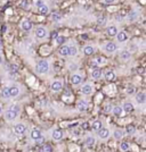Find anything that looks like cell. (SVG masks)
I'll use <instances>...</instances> for the list:
<instances>
[{
    "label": "cell",
    "mask_w": 146,
    "mask_h": 152,
    "mask_svg": "<svg viewBox=\"0 0 146 152\" xmlns=\"http://www.w3.org/2000/svg\"><path fill=\"white\" fill-rule=\"evenodd\" d=\"M35 71L38 74L40 75H43V74H47L49 72V61L46 60V59H41L38 61L37 66H35Z\"/></svg>",
    "instance_id": "obj_1"
},
{
    "label": "cell",
    "mask_w": 146,
    "mask_h": 152,
    "mask_svg": "<svg viewBox=\"0 0 146 152\" xmlns=\"http://www.w3.org/2000/svg\"><path fill=\"white\" fill-rule=\"evenodd\" d=\"M30 137H31V140H32L33 142H35V143H41V142H43V140H45V137H43L41 131L38 130V128H33V130L31 131Z\"/></svg>",
    "instance_id": "obj_2"
},
{
    "label": "cell",
    "mask_w": 146,
    "mask_h": 152,
    "mask_svg": "<svg viewBox=\"0 0 146 152\" xmlns=\"http://www.w3.org/2000/svg\"><path fill=\"white\" fill-rule=\"evenodd\" d=\"M2 114H3V117H5V119H6L7 122H14V120L19 116L18 112H16V111H14V110H11V109H8V108H7V110H6L5 112H2Z\"/></svg>",
    "instance_id": "obj_3"
},
{
    "label": "cell",
    "mask_w": 146,
    "mask_h": 152,
    "mask_svg": "<svg viewBox=\"0 0 146 152\" xmlns=\"http://www.w3.org/2000/svg\"><path fill=\"white\" fill-rule=\"evenodd\" d=\"M14 133L16 134V135H18V136H21V135H24L26 132H27V126L25 125V124H23V123H18V124H16L15 126H14Z\"/></svg>",
    "instance_id": "obj_4"
},
{
    "label": "cell",
    "mask_w": 146,
    "mask_h": 152,
    "mask_svg": "<svg viewBox=\"0 0 146 152\" xmlns=\"http://www.w3.org/2000/svg\"><path fill=\"white\" fill-rule=\"evenodd\" d=\"M103 50L106 54H113V52H115L118 50V46H117V43H114L112 41H109L103 46Z\"/></svg>",
    "instance_id": "obj_5"
},
{
    "label": "cell",
    "mask_w": 146,
    "mask_h": 152,
    "mask_svg": "<svg viewBox=\"0 0 146 152\" xmlns=\"http://www.w3.org/2000/svg\"><path fill=\"white\" fill-rule=\"evenodd\" d=\"M63 136H64V134H63V131H62V130H59V128H55V130L51 131L50 137H51L53 141L58 142V141H61V140L63 139Z\"/></svg>",
    "instance_id": "obj_6"
},
{
    "label": "cell",
    "mask_w": 146,
    "mask_h": 152,
    "mask_svg": "<svg viewBox=\"0 0 146 152\" xmlns=\"http://www.w3.org/2000/svg\"><path fill=\"white\" fill-rule=\"evenodd\" d=\"M47 35H48V31H47L46 27H43V26H38L37 27V30H35V38L42 40V39H46Z\"/></svg>",
    "instance_id": "obj_7"
},
{
    "label": "cell",
    "mask_w": 146,
    "mask_h": 152,
    "mask_svg": "<svg viewBox=\"0 0 146 152\" xmlns=\"http://www.w3.org/2000/svg\"><path fill=\"white\" fill-rule=\"evenodd\" d=\"M97 136L99 137V140H102V141H106V140L110 137V131H109V128L101 127V128L97 131Z\"/></svg>",
    "instance_id": "obj_8"
},
{
    "label": "cell",
    "mask_w": 146,
    "mask_h": 152,
    "mask_svg": "<svg viewBox=\"0 0 146 152\" xmlns=\"http://www.w3.org/2000/svg\"><path fill=\"white\" fill-rule=\"evenodd\" d=\"M81 93L83 95H91L94 93V86H93V84H90V83L85 84L81 87Z\"/></svg>",
    "instance_id": "obj_9"
},
{
    "label": "cell",
    "mask_w": 146,
    "mask_h": 152,
    "mask_svg": "<svg viewBox=\"0 0 146 152\" xmlns=\"http://www.w3.org/2000/svg\"><path fill=\"white\" fill-rule=\"evenodd\" d=\"M115 36H117V41H118V42H120V43L127 42V41H128V39H129L128 33H127V32H125V31H120V32H118Z\"/></svg>",
    "instance_id": "obj_10"
},
{
    "label": "cell",
    "mask_w": 146,
    "mask_h": 152,
    "mask_svg": "<svg viewBox=\"0 0 146 152\" xmlns=\"http://www.w3.org/2000/svg\"><path fill=\"white\" fill-rule=\"evenodd\" d=\"M63 89V83L62 81H53L50 84V90L53 92H59Z\"/></svg>",
    "instance_id": "obj_11"
},
{
    "label": "cell",
    "mask_w": 146,
    "mask_h": 152,
    "mask_svg": "<svg viewBox=\"0 0 146 152\" xmlns=\"http://www.w3.org/2000/svg\"><path fill=\"white\" fill-rule=\"evenodd\" d=\"M95 143H96V137H95L94 135L89 134V135L86 136V139H85V144H86L87 148H93V147L95 145Z\"/></svg>",
    "instance_id": "obj_12"
},
{
    "label": "cell",
    "mask_w": 146,
    "mask_h": 152,
    "mask_svg": "<svg viewBox=\"0 0 146 152\" xmlns=\"http://www.w3.org/2000/svg\"><path fill=\"white\" fill-rule=\"evenodd\" d=\"M91 78L93 79H95V81H97V79H99V78H102L103 77V72H102V69H101V67H97V68H93V71H91Z\"/></svg>",
    "instance_id": "obj_13"
},
{
    "label": "cell",
    "mask_w": 146,
    "mask_h": 152,
    "mask_svg": "<svg viewBox=\"0 0 146 152\" xmlns=\"http://www.w3.org/2000/svg\"><path fill=\"white\" fill-rule=\"evenodd\" d=\"M32 27H33V25H32L31 20H29V19H23V20L21 22V28H22L23 31L30 32V31L32 30Z\"/></svg>",
    "instance_id": "obj_14"
},
{
    "label": "cell",
    "mask_w": 146,
    "mask_h": 152,
    "mask_svg": "<svg viewBox=\"0 0 146 152\" xmlns=\"http://www.w3.org/2000/svg\"><path fill=\"white\" fill-rule=\"evenodd\" d=\"M88 107H89V104H88V102H87L86 100H80V101H78V103H77V109H78L79 111H81V112L87 111V110H88Z\"/></svg>",
    "instance_id": "obj_15"
},
{
    "label": "cell",
    "mask_w": 146,
    "mask_h": 152,
    "mask_svg": "<svg viewBox=\"0 0 146 152\" xmlns=\"http://www.w3.org/2000/svg\"><path fill=\"white\" fill-rule=\"evenodd\" d=\"M82 79H83V76L81 75V74H79V73H74L72 77H71V82H72V84L73 85H79V84H81L82 83Z\"/></svg>",
    "instance_id": "obj_16"
},
{
    "label": "cell",
    "mask_w": 146,
    "mask_h": 152,
    "mask_svg": "<svg viewBox=\"0 0 146 152\" xmlns=\"http://www.w3.org/2000/svg\"><path fill=\"white\" fill-rule=\"evenodd\" d=\"M103 76H104V78H105L106 82H111V81H113L115 78V73L112 69H107V71H105L103 73Z\"/></svg>",
    "instance_id": "obj_17"
},
{
    "label": "cell",
    "mask_w": 146,
    "mask_h": 152,
    "mask_svg": "<svg viewBox=\"0 0 146 152\" xmlns=\"http://www.w3.org/2000/svg\"><path fill=\"white\" fill-rule=\"evenodd\" d=\"M112 135H113L114 140H117V141L122 140L123 136H125V131L121 130V128H115V130L113 131V134H112Z\"/></svg>",
    "instance_id": "obj_18"
},
{
    "label": "cell",
    "mask_w": 146,
    "mask_h": 152,
    "mask_svg": "<svg viewBox=\"0 0 146 152\" xmlns=\"http://www.w3.org/2000/svg\"><path fill=\"white\" fill-rule=\"evenodd\" d=\"M8 89H9V94H10V98H16V96H18V95H19V93H21L19 87H18V86H16V85H13V86H10V87H8Z\"/></svg>",
    "instance_id": "obj_19"
},
{
    "label": "cell",
    "mask_w": 146,
    "mask_h": 152,
    "mask_svg": "<svg viewBox=\"0 0 146 152\" xmlns=\"http://www.w3.org/2000/svg\"><path fill=\"white\" fill-rule=\"evenodd\" d=\"M95 51H96V48H95L94 46H91V44H88V46H86V47L83 48V54H85V56H91V55L95 54Z\"/></svg>",
    "instance_id": "obj_20"
},
{
    "label": "cell",
    "mask_w": 146,
    "mask_h": 152,
    "mask_svg": "<svg viewBox=\"0 0 146 152\" xmlns=\"http://www.w3.org/2000/svg\"><path fill=\"white\" fill-rule=\"evenodd\" d=\"M135 100L138 104H144L146 102V95L144 92H139L136 96H135Z\"/></svg>",
    "instance_id": "obj_21"
},
{
    "label": "cell",
    "mask_w": 146,
    "mask_h": 152,
    "mask_svg": "<svg viewBox=\"0 0 146 152\" xmlns=\"http://www.w3.org/2000/svg\"><path fill=\"white\" fill-rule=\"evenodd\" d=\"M37 9H38V13H39L40 15H47V14H49V6L46 5V3H42V5L39 6Z\"/></svg>",
    "instance_id": "obj_22"
},
{
    "label": "cell",
    "mask_w": 146,
    "mask_h": 152,
    "mask_svg": "<svg viewBox=\"0 0 146 152\" xmlns=\"http://www.w3.org/2000/svg\"><path fill=\"white\" fill-rule=\"evenodd\" d=\"M131 58V52L129 50H122L120 52V59L123 61H128Z\"/></svg>",
    "instance_id": "obj_23"
},
{
    "label": "cell",
    "mask_w": 146,
    "mask_h": 152,
    "mask_svg": "<svg viewBox=\"0 0 146 152\" xmlns=\"http://www.w3.org/2000/svg\"><path fill=\"white\" fill-rule=\"evenodd\" d=\"M115 117H121L123 115V109L121 106H115L112 108V111H111Z\"/></svg>",
    "instance_id": "obj_24"
},
{
    "label": "cell",
    "mask_w": 146,
    "mask_h": 152,
    "mask_svg": "<svg viewBox=\"0 0 146 152\" xmlns=\"http://www.w3.org/2000/svg\"><path fill=\"white\" fill-rule=\"evenodd\" d=\"M58 54L62 57H69V46L62 44V47L58 49Z\"/></svg>",
    "instance_id": "obj_25"
},
{
    "label": "cell",
    "mask_w": 146,
    "mask_h": 152,
    "mask_svg": "<svg viewBox=\"0 0 146 152\" xmlns=\"http://www.w3.org/2000/svg\"><path fill=\"white\" fill-rule=\"evenodd\" d=\"M106 33L110 35V36H115L117 33H118V27L115 25H111L106 28Z\"/></svg>",
    "instance_id": "obj_26"
},
{
    "label": "cell",
    "mask_w": 146,
    "mask_h": 152,
    "mask_svg": "<svg viewBox=\"0 0 146 152\" xmlns=\"http://www.w3.org/2000/svg\"><path fill=\"white\" fill-rule=\"evenodd\" d=\"M121 107L123 109V112H131L134 110V104L131 102H125Z\"/></svg>",
    "instance_id": "obj_27"
},
{
    "label": "cell",
    "mask_w": 146,
    "mask_h": 152,
    "mask_svg": "<svg viewBox=\"0 0 146 152\" xmlns=\"http://www.w3.org/2000/svg\"><path fill=\"white\" fill-rule=\"evenodd\" d=\"M101 127H103V123H102V120H99V119H95V120L93 122V124H91V128H93V131L97 132Z\"/></svg>",
    "instance_id": "obj_28"
},
{
    "label": "cell",
    "mask_w": 146,
    "mask_h": 152,
    "mask_svg": "<svg viewBox=\"0 0 146 152\" xmlns=\"http://www.w3.org/2000/svg\"><path fill=\"white\" fill-rule=\"evenodd\" d=\"M78 54V48L74 44L69 46V57H74Z\"/></svg>",
    "instance_id": "obj_29"
},
{
    "label": "cell",
    "mask_w": 146,
    "mask_h": 152,
    "mask_svg": "<svg viewBox=\"0 0 146 152\" xmlns=\"http://www.w3.org/2000/svg\"><path fill=\"white\" fill-rule=\"evenodd\" d=\"M94 60H95V63L98 65V67H102V66L106 65V63H107L106 58H104V57H97V58H95Z\"/></svg>",
    "instance_id": "obj_30"
},
{
    "label": "cell",
    "mask_w": 146,
    "mask_h": 152,
    "mask_svg": "<svg viewBox=\"0 0 146 152\" xmlns=\"http://www.w3.org/2000/svg\"><path fill=\"white\" fill-rule=\"evenodd\" d=\"M119 149H120V151H122V152L129 151V150H130V144H129L128 142H121Z\"/></svg>",
    "instance_id": "obj_31"
},
{
    "label": "cell",
    "mask_w": 146,
    "mask_h": 152,
    "mask_svg": "<svg viewBox=\"0 0 146 152\" xmlns=\"http://www.w3.org/2000/svg\"><path fill=\"white\" fill-rule=\"evenodd\" d=\"M1 96L3 99H9L10 98V94H9V89L8 87H3L1 90Z\"/></svg>",
    "instance_id": "obj_32"
},
{
    "label": "cell",
    "mask_w": 146,
    "mask_h": 152,
    "mask_svg": "<svg viewBox=\"0 0 146 152\" xmlns=\"http://www.w3.org/2000/svg\"><path fill=\"white\" fill-rule=\"evenodd\" d=\"M8 109H11V110H14V111L21 114V106L17 104V103H13V104H10V106L8 107Z\"/></svg>",
    "instance_id": "obj_33"
},
{
    "label": "cell",
    "mask_w": 146,
    "mask_h": 152,
    "mask_svg": "<svg viewBox=\"0 0 146 152\" xmlns=\"http://www.w3.org/2000/svg\"><path fill=\"white\" fill-rule=\"evenodd\" d=\"M137 17H138V11H136V10H133V11L128 15V18H129L130 20H136Z\"/></svg>",
    "instance_id": "obj_34"
},
{
    "label": "cell",
    "mask_w": 146,
    "mask_h": 152,
    "mask_svg": "<svg viewBox=\"0 0 146 152\" xmlns=\"http://www.w3.org/2000/svg\"><path fill=\"white\" fill-rule=\"evenodd\" d=\"M135 132H136V128H135L134 125H128V126H127V128H126V133H127V134L131 135V134H134Z\"/></svg>",
    "instance_id": "obj_35"
},
{
    "label": "cell",
    "mask_w": 146,
    "mask_h": 152,
    "mask_svg": "<svg viewBox=\"0 0 146 152\" xmlns=\"http://www.w3.org/2000/svg\"><path fill=\"white\" fill-rule=\"evenodd\" d=\"M64 41H65V36L64 35H59V36L56 38V44H58V46H62L64 43Z\"/></svg>",
    "instance_id": "obj_36"
},
{
    "label": "cell",
    "mask_w": 146,
    "mask_h": 152,
    "mask_svg": "<svg viewBox=\"0 0 146 152\" xmlns=\"http://www.w3.org/2000/svg\"><path fill=\"white\" fill-rule=\"evenodd\" d=\"M51 19L54 20V22H61L62 20V15H59V14H53L51 15Z\"/></svg>",
    "instance_id": "obj_37"
},
{
    "label": "cell",
    "mask_w": 146,
    "mask_h": 152,
    "mask_svg": "<svg viewBox=\"0 0 146 152\" xmlns=\"http://www.w3.org/2000/svg\"><path fill=\"white\" fill-rule=\"evenodd\" d=\"M41 151L43 152H51L53 151V148L49 145V144H45V145H42V148H41Z\"/></svg>",
    "instance_id": "obj_38"
},
{
    "label": "cell",
    "mask_w": 146,
    "mask_h": 152,
    "mask_svg": "<svg viewBox=\"0 0 146 152\" xmlns=\"http://www.w3.org/2000/svg\"><path fill=\"white\" fill-rule=\"evenodd\" d=\"M9 71H11V72H18V66L16 64H10L9 65Z\"/></svg>",
    "instance_id": "obj_39"
},
{
    "label": "cell",
    "mask_w": 146,
    "mask_h": 152,
    "mask_svg": "<svg viewBox=\"0 0 146 152\" xmlns=\"http://www.w3.org/2000/svg\"><path fill=\"white\" fill-rule=\"evenodd\" d=\"M112 108H113V106H112V104L106 103V104H105V107H104V111H105V112H111V111H112Z\"/></svg>",
    "instance_id": "obj_40"
},
{
    "label": "cell",
    "mask_w": 146,
    "mask_h": 152,
    "mask_svg": "<svg viewBox=\"0 0 146 152\" xmlns=\"http://www.w3.org/2000/svg\"><path fill=\"white\" fill-rule=\"evenodd\" d=\"M21 6H22L24 9H27L30 5H29V2H27L26 0H22V1H21Z\"/></svg>",
    "instance_id": "obj_41"
},
{
    "label": "cell",
    "mask_w": 146,
    "mask_h": 152,
    "mask_svg": "<svg viewBox=\"0 0 146 152\" xmlns=\"http://www.w3.org/2000/svg\"><path fill=\"white\" fill-rule=\"evenodd\" d=\"M33 3H34V6L38 8L39 6H41V5H42V3H45V2H43V0H34V2H33Z\"/></svg>",
    "instance_id": "obj_42"
},
{
    "label": "cell",
    "mask_w": 146,
    "mask_h": 152,
    "mask_svg": "<svg viewBox=\"0 0 146 152\" xmlns=\"http://www.w3.org/2000/svg\"><path fill=\"white\" fill-rule=\"evenodd\" d=\"M97 23H98V24H101V25H103V24L105 23V17H103V16H102V17H99V18H98V20H97Z\"/></svg>",
    "instance_id": "obj_43"
},
{
    "label": "cell",
    "mask_w": 146,
    "mask_h": 152,
    "mask_svg": "<svg viewBox=\"0 0 146 152\" xmlns=\"http://www.w3.org/2000/svg\"><path fill=\"white\" fill-rule=\"evenodd\" d=\"M104 3H106V5H112V3H114L117 0H102Z\"/></svg>",
    "instance_id": "obj_44"
},
{
    "label": "cell",
    "mask_w": 146,
    "mask_h": 152,
    "mask_svg": "<svg viewBox=\"0 0 146 152\" xmlns=\"http://www.w3.org/2000/svg\"><path fill=\"white\" fill-rule=\"evenodd\" d=\"M127 93H128V94H133V93H134V87H129V89L127 90Z\"/></svg>",
    "instance_id": "obj_45"
},
{
    "label": "cell",
    "mask_w": 146,
    "mask_h": 152,
    "mask_svg": "<svg viewBox=\"0 0 146 152\" xmlns=\"http://www.w3.org/2000/svg\"><path fill=\"white\" fill-rule=\"evenodd\" d=\"M91 67H93V68H97V67H98V65L95 63V60L91 61Z\"/></svg>",
    "instance_id": "obj_46"
},
{
    "label": "cell",
    "mask_w": 146,
    "mask_h": 152,
    "mask_svg": "<svg viewBox=\"0 0 146 152\" xmlns=\"http://www.w3.org/2000/svg\"><path fill=\"white\" fill-rule=\"evenodd\" d=\"M2 112H3V108H2V106L0 104V115H2Z\"/></svg>",
    "instance_id": "obj_47"
},
{
    "label": "cell",
    "mask_w": 146,
    "mask_h": 152,
    "mask_svg": "<svg viewBox=\"0 0 146 152\" xmlns=\"http://www.w3.org/2000/svg\"><path fill=\"white\" fill-rule=\"evenodd\" d=\"M2 48V42H1V40H0V49Z\"/></svg>",
    "instance_id": "obj_48"
},
{
    "label": "cell",
    "mask_w": 146,
    "mask_h": 152,
    "mask_svg": "<svg viewBox=\"0 0 146 152\" xmlns=\"http://www.w3.org/2000/svg\"><path fill=\"white\" fill-rule=\"evenodd\" d=\"M1 63H2V57L0 56V64H1Z\"/></svg>",
    "instance_id": "obj_49"
}]
</instances>
